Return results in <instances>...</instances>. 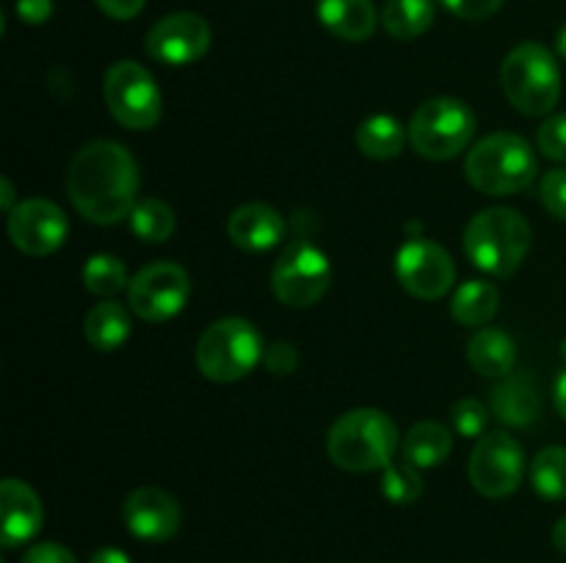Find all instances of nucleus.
I'll list each match as a JSON object with an SVG mask.
<instances>
[{"mask_svg":"<svg viewBox=\"0 0 566 563\" xmlns=\"http://www.w3.org/2000/svg\"><path fill=\"white\" fill-rule=\"evenodd\" d=\"M66 193L92 224L130 219L138 196V166L116 141H92L77 149L66 169Z\"/></svg>","mask_w":566,"mask_h":563,"instance_id":"f257e3e1","label":"nucleus"},{"mask_svg":"<svg viewBox=\"0 0 566 563\" xmlns=\"http://www.w3.org/2000/svg\"><path fill=\"white\" fill-rule=\"evenodd\" d=\"M398 428L379 408H352L332 423L326 453L348 472L385 469L396 458Z\"/></svg>","mask_w":566,"mask_h":563,"instance_id":"f03ea898","label":"nucleus"},{"mask_svg":"<svg viewBox=\"0 0 566 563\" xmlns=\"http://www.w3.org/2000/svg\"><path fill=\"white\" fill-rule=\"evenodd\" d=\"M531 224L512 208H486L464 230V252L490 276H512L531 248Z\"/></svg>","mask_w":566,"mask_h":563,"instance_id":"7ed1b4c3","label":"nucleus"},{"mask_svg":"<svg viewBox=\"0 0 566 563\" xmlns=\"http://www.w3.org/2000/svg\"><path fill=\"white\" fill-rule=\"evenodd\" d=\"M464 177L486 196L520 193L534 182L536 155L523 136L492 132L481 138L464 160Z\"/></svg>","mask_w":566,"mask_h":563,"instance_id":"20e7f679","label":"nucleus"},{"mask_svg":"<svg viewBox=\"0 0 566 563\" xmlns=\"http://www.w3.org/2000/svg\"><path fill=\"white\" fill-rule=\"evenodd\" d=\"M501 83L509 103L525 116L551 114L562 97L558 61L539 42H525L506 55L501 66Z\"/></svg>","mask_w":566,"mask_h":563,"instance_id":"39448f33","label":"nucleus"},{"mask_svg":"<svg viewBox=\"0 0 566 563\" xmlns=\"http://www.w3.org/2000/svg\"><path fill=\"white\" fill-rule=\"evenodd\" d=\"M263 357V337L243 318L216 320L202 331L197 342L199 373L210 381H221V384L249 375Z\"/></svg>","mask_w":566,"mask_h":563,"instance_id":"423d86ee","label":"nucleus"},{"mask_svg":"<svg viewBox=\"0 0 566 563\" xmlns=\"http://www.w3.org/2000/svg\"><path fill=\"white\" fill-rule=\"evenodd\" d=\"M475 132V116L462 99L434 97L415 110L409 121V144L429 160H451Z\"/></svg>","mask_w":566,"mask_h":563,"instance_id":"0eeeda50","label":"nucleus"},{"mask_svg":"<svg viewBox=\"0 0 566 563\" xmlns=\"http://www.w3.org/2000/svg\"><path fill=\"white\" fill-rule=\"evenodd\" d=\"M332 285V265L326 254L310 241L287 243L271 270V290L285 307H313Z\"/></svg>","mask_w":566,"mask_h":563,"instance_id":"6e6552de","label":"nucleus"},{"mask_svg":"<svg viewBox=\"0 0 566 563\" xmlns=\"http://www.w3.org/2000/svg\"><path fill=\"white\" fill-rule=\"evenodd\" d=\"M105 105L122 127L149 130L160 119V92L155 77L136 61H116L105 72Z\"/></svg>","mask_w":566,"mask_h":563,"instance_id":"1a4fd4ad","label":"nucleus"},{"mask_svg":"<svg viewBox=\"0 0 566 563\" xmlns=\"http://www.w3.org/2000/svg\"><path fill=\"white\" fill-rule=\"evenodd\" d=\"M191 296V279L177 263H153L138 270L127 285V304L133 315L147 323L175 318Z\"/></svg>","mask_w":566,"mask_h":563,"instance_id":"9d476101","label":"nucleus"},{"mask_svg":"<svg viewBox=\"0 0 566 563\" xmlns=\"http://www.w3.org/2000/svg\"><path fill=\"white\" fill-rule=\"evenodd\" d=\"M470 484L475 491L492 500L514 495L523 484L525 475V453L514 436L495 431V434H484L479 445L473 447L470 456Z\"/></svg>","mask_w":566,"mask_h":563,"instance_id":"9b49d317","label":"nucleus"},{"mask_svg":"<svg viewBox=\"0 0 566 563\" xmlns=\"http://www.w3.org/2000/svg\"><path fill=\"white\" fill-rule=\"evenodd\" d=\"M396 276L409 296L437 301L457 282V265L440 243L409 237L396 254Z\"/></svg>","mask_w":566,"mask_h":563,"instance_id":"f8f14e48","label":"nucleus"},{"mask_svg":"<svg viewBox=\"0 0 566 563\" xmlns=\"http://www.w3.org/2000/svg\"><path fill=\"white\" fill-rule=\"evenodd\" d=\"M210 47V25L205 17L177 11L155 22L147 33V53L160 64L182 66L202 59Z\"/></svg>","mask_w":566,"mask_h":563,"instance_id":"ddd939ff","label":"nucleus"},{"mask_svg":"<svg viewBox=\"0 0 566 563\" xmlns=\"http://www.w3.org/2000/svg\"><path fill=\"white\" fill-rule=\"evenodd\" d=\"M66 215L50 199H25L9 213V237L22 254L44 257L64 243Z\"/></svg>","mask_w":566,"mask_h":563,"instance_id":"4468645a","label":"nucleus"},{"mask_svg":"<svg viewBox=\"0 0 566 563\" xmlns=\"http://www.w3.org/2000/svg\"><path fill=\"white\" fill-rule=\"evenodd\" d=\"M122 517L127 530L142 541H169L180 530V506L158 486L130 491L122 506Z\"/></svg>","mask_w":566,"mask_h":563,"instance_id":"2eb2a0df","label":"nucleus"},{"mask_svg":"<svg viewBox=\"0 0 566 563\" xmlns=\"http://www.w3.org/2000/svg\"><path fill=\"white\" fill-rule=\"evenodd\" d=\"M0 541L6 550L31 541L44 522V508L36 491L17 478H6L0 484Z\"/></svg>","mask_w":566,"mask_h":563,"instance_id":"dca6fc26","label":"nucleus"},{"mask_svg":"<svg viewBox=\"0 0 566 563\" xmlns=\"http://www.w3.org/2000/svg\"><path fill=\"white\" fill-rule=\"evenodd\" d=\"M227 232L243 252H269L285 237V219L269 204L249 202L232 210Z\"/></svg>","mask_w":566,"mask_h":563,"instance_id":"f3484780","label":"nucleus"},{"mask_svg":"<svg viewBox=\"0 0 566 563\" xmlns=\"http://www.w3.org/2000/svg\"><path fill=\"white\" fill-rule=\"evenodd\" d=\"M492 414L512 428H528L539 419L542 397L536 381L525 373H512L501 379L490 397Z\"/></svg>","mask_w":566,"mask_h":563,"instance_id":"a211bd4d","label":"nucleus"},{"mask_svg":"<svg viewBox=\"0 0 566 563\" xmlns=\"http://www.w3.org/2000/svg\"><path fill=\"white\" fill-rule=\"evenodd\" d=\"M468 362L470 368L486 379H506L514 373L517 362V346L512 337L501 329H479L468 342Z\"/></svg>","mask_w":566,"mask_h":563,"instance_id":"6ab92c4d","label":"nucleus"},{"mask_svg":"<svg viewBox=\"0 0 566 563\" xmlns=\"http://www.w3.org/2000/svg\"><path fill=\"white\" fill-rule=\"evenodd\" d=\"M318 20L346 42H365L376 31V9L370 0H318Z\"/></svg>","mask_w":566,"mask_h":563,"instance_id":"aec40b11","label":"nucleus"},{"mask_svg":"<svg viewBox=\"0 0 566 563\" xmlns=\"http://www.w3.org/2000/svg\"><path fill=\"white\" fill-rule=\"evenodd\" d=\"M453 450V436L451 431L442 423L434 419H426V423L412 425L407 431V436L401 439V456L403 461H409L418 469L437 467V464L446 461Z\"/></svg>","mask_w":566,"mask_h":563,"instance_id":"412c9836","label":"nucleus"},{"mask_svg":"<svg viewBox=\"0 0 566 563\" xmlns=\"http://www.w3.org/2000/svg\"><path fill=\"white\" fill-rule=\"evenodd\" d=\"M83 334L97 351H116L130 337V315L116 301L94 304L83 320Z\"/></svg>","mask_w":566,"mask_h":563,"instance_id":"4be33fe9","label":"nucleus"},{"mask_svg":"<svg viewBox=\"0 0 566 563\" xmlns=\"http://www.w3.org/2000/svg\"><path fill=\"white\" fill-rule=\"evenodd\" d=\"M501 307V293L492 282L470 279L453 293L451 315L462 326H486Z\"/></svg>","mask_w":566,"mask_h":563,"instance_id":"5701e85b","label":"nucleus"},{"mask_svg":"<svg viewBox=\"0 0 566 563\" xmlns=\"http://www.w3.org/2000/svg\"><path fill=\"white\" fill-rule=\"evenodd\" d=\"M403 141H407V132H403L401 121L392 119V116L387 114L368 116V119L357 127V147L365 158H396V155H401Z\"/></svg>","mask_w":566,"mask_h":563,"instance_id":"b1692460","label":"nucleus"},{"mask_svg":"<svg viewBox=\"0 0 566 563\" xmlns=\"http://www.w3.org/2000/svg\"><path fill=\"white\" fill-rule=\"evenodd\" d=\"M434 3L431 0H387L381 9V25L392 39H418L434 22Z\"/></svg>","mask_w":566,"mask_h":563,"instance_id":"393cba45","label":"nucleus"},{"mask_svg":"<svg viewBox=\"0 0 566 563\" xmlns=\"http://www.w3.org/2000/svg\"><path fill=\"white\" fill-rule=\"evenodd\" d=\"M531 484L545 500H566V447L553 445L536 453L531 464Z\"/></svg>","mask_w":566,"mask_h":563,"instance_id":"a878e982","label":"nucleus"},{"mask_svg":"<svg viewBox=\"0 0 566 563\" xmlns=\"http://www.w3.org/2000/svg\"><path fill=\"white\" fill-rule=\"evenodd\" d=\"M175 226V210H171L164 199H142L130 213V230L136 232L144 243L169 241Z\"/></svg>","mask_w":566,"mask_h":563,"instance_id":"bb28decb","label":"nucleus"},{"mask_svg":"<svg viewBox=\"0 0 566 563\" xmlns=\"http://www.w3.org/2000/svg\"><path fill=\"white\" fill-rule=\"evenodd\" d=\"M83 285L94 296L108 298L125 290L130 282H127V268L119 257H114V254H94L83 265Z\"/></svg>","mask_w":566,"mask_h":563,"instance_id":"cd10ccee","label":"nucleus"},{"mask_svg":"<svg viewBox=\"0 0 566 563\" xmlns=\"http://www.w3.org/2000/svg\"><path fill=\"white\" fill-rule=\"evenodd\" d=\"M381 491L396 506H412L423 495V480H420L418 467L409 461H390L381 475Z\"/></svg>","mask_w":566,"mask_h":563,"instance_id":"c85d7f7f","label":"nucleus"},{"mask_svg":"<svg viewBox=\"0 0 566 563\" xmlns=\"http://www.w3.org/2000/svg\"><path fill=\"white\" fill-rule=\"evenodd\" d=\"M451 419H453V428H457V434L470 436V439H475V436H479L481 439L486 431L490 412H486L484 403L475 401V397H462V401L453 403Z\"/></svg>","mask_w":566,"mask_h":563,"instance_id":"c756f323","label":"nucleus"},{"mask_svg":"<svg viewBox=\"0 0 566 563\" xmlns=\"http://www.w3.org/2000/svg\"><path fill=\"white\" fill-rule=\"evenodd\" d=\"M536 144H539L542 155L566 163V114L551 116L536 132Z\"/></svg>","mask_w":566,"mask_h":563,"instance_id":"7c9ffc66","label":"nucleus"},{"mask_svg":"<svg viewBox=\"0 0 566 563\" xmlns=\"http://www.w3.org/2000/svg\"><path fill=\"white\" fill-rule=\"evenodd\" d=\"M539 196L547 213L566 221V169H553L542 177Z\"/></svg>","mask_w":566,"mask_h":563,"instance_id":"2f4dec72","label":"nucleus"},{"mask_svg":"<svg viewBox=\"0 0 566 563\" xmlns=\"http://www.w3.org/2000/svg\"><path fill=\"white\" fill-rule=\"evenodd\" d=\"M263 362L274 375H291L293 370L298 368V353L291 342L280 340V342H271V346L265 348Z\"/></svg>","mask_w":566,"mask_h":563,"instance_id":"473e14b6","label":"nucleus"},{"mask_svg":"<svg viewBox=\"0 0 566 563\" xmlns=\"http://www.w3.org/2000/svg\"><path fill=\"white\" fill-rule=\"evenodd\" d=\"M442 6L462 20H486L501 9L503 0H442Z\"/></svg>","mask_w":566,"mask_h":563,"instance_id":"72a5a7b5","label":"nucleus"},{"mask_svg":"<svg viewBox=\"0 0 566 563\" xmlns=\"http://www.w3.org/2000/svg\"><path fill=\"white\" fill-rule=\"evenodd\" d=\"M20 563H77L66 546L53 544V541H42V544H33L31 550L22 555Z\"/></svg>","mask_w":566,"mask_h":563,"instance_id":"f704fd0d","label":"nucleus"},{"mask_svg":"<svg viewBox=\"0 0 566 563\" xmlns=\"http://www.w3.org/2000/svg\"><path fill=\"white\" fill-rule=\"evenodd\" d=\"M17 14L28 25H42L53 14V0H17Z\"/></svg>","mask_w":566,"mask_h":563,"instance_id":"c9c22d12","label":"nucleus"},{"mask_svg":"<svg viewBox=\"0 0 566 563\" xmlns=\"http://www.w3.org/2000/svg\"><path fill=\"white\" fill-rule=\"evenodd\" d=\"M144 3L147 0H97L99 9L114 20H133L144 9Z\"/></svg>","mask_w":566,"mask_h":563,"instance_id":"e433bc0d","label":"nucleus"},{"mask_svg":"<svg viewBox=\"0 0 566 563\" xmlns=\"http://www.w3.org/2000/svg\"><path fill=\"white\" fill-rule=\"evenodd\" d=\"M88 563H130V557L122 550H116V546H103V550H97L88 557Z\"/></svg>","mask_w":566,"mask_h":563,"instance_id":"4c0bfd02","label":"nucleus"},{"mask_svg":"<svg viewBox=\"0 0 566 563\" xmlns=\"http://www.w3.org/2000/svg\"><path fill=\"white\" fill-rule=\"evenodd\" d=\"M553 397H556L558 414L566 419V370H562V375L556 379V392H553Z\"/></svg>","mask_w":566,"mask_h":563,"instance_id":"58836bf2","label":"nucleus"},{"mask_svg":"<svg viewBox=\"0 0 566 563\" xmlns=\"http://www.w3.org/2000/svg\"><path fill=\"white\" fill-rule=\"evenodd\" d=\"M0 191H3V196H0V204H3L6 213H11L17 204H14V188H11L9 177H3V180H0Z\"/></svg>","mask_w":566,"mask_h":563,"instance_id":"ea45409f","label":"nucleus"},{"mask_svg":"<svg viewBox=\"0 0 566 563\" xmlns=\"http://www.w3.org/2000/svg\"><path fill=\"white\" fill-rule=\"evenodd\" d=\"M553 544H556V550L566 555V517H562L556 522V528H553Z\"/></svg>","mask_w":566,"mask_h":563,"instance_id":"a19ab883","label":"nucleus"},{"mask_svg":"<svg viewBox=\"0 0 566 563\" xmlns=\"http://www.w3.org/2000/svg\"><path fill=\"white\" fill-rule=\"evenodd\" d=\"M556 50H558V55H564V59H566V22H564V28L558 31V36H556Z\"/></svg>","mask_w":566,"mask_h":563,"instance_id":"79ce46f5","label":"nucleus"},{"mask_svg":"<svg viewBox=\"0 0 566 563\" xmlns=\"http://www.w3.org/2000/svg\"><path fill=\"white\" fill-rule=\"evenodd\" d=\"M562 357H564V359H566V340H564V342H562Z\"/></svg>","mask_w":566,"mask_h":563,"instance_id":"37998d69","label":"nucleus"}]
</instances>
